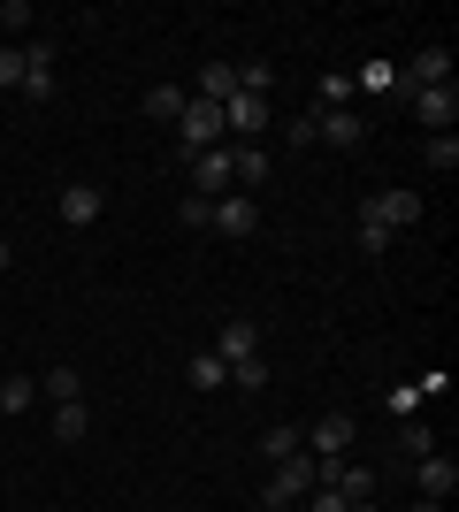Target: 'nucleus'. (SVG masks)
Returning <instances> with one entry per match:
<instances>
[{
	"label": "nucleus",
	"mask_w": 459,
	"mask_h": 512,
	"mask_svg": "<svg viewBox=\"0 0 459 512\" xmlns=\"http://www.w3.org/2000/svg\"><path fill=\"white\" fill-rule=\"evenodd\" d=\"M306 490H322V474H314V459H306V451H291V459H276V474H268V490H261V505H268V512L306 505Z\"/></svg>",
	"instance_id": "f257e3e1"
},
{
	"label": "nucleus",
	"mask_w": 459,
	"mask_h": 512,
	"mask_svg": "<svg viewBox=\"0 0 459 512\" xmlns=\"http://www.w3.org/2000/svg\"><path fill=\"white\" fill-rule=\"evenodd\" d=\"M176 130H184V146H192V153H215L222 138H230V130H222V107H215V100H184Z\"/></svg>",
	"instance_id": "f03ea898"
},
{
	"label": "nucleus",
	"mask_w": 459,
	"mask_h": 512,
	"mask_svg": "<svg viewBox=\"0 0 459 512\" xmlns=\"http://www.w3.org/2000/svg\"><path fill=\"white\" fill-rule=\"evenodd\" d=\"M207 230H222V237H253V230H261V199H253V192H222L215 207H207Z\"/></svg>",
	"instance_id": "7ed1b4c3"
},
{
	"label": "nucleus",
	"mask_w": 459,
	"mask_h": 512,
	"mask_svg": "<svg viewBox=\"0 0 459 512\" xmlns=\"http://www.w3.org/2000/svg\"><path fill=\"white\" fill-rule=\"evenodd\" d=\"M299 436H306V451H314V459H345L360 428H352V413H322V421H314V428H299Z\"/></svg>",
	"instance_id": "20e7f679"
},
{
	"label": "nucleus",
	"mask_w": 459,
	"mask_h": 512,
	"mask_svg": "<svg viewBox=\"0 0 459 512\" xmlns=\"http://www.w3.org/2000/svg\"><path fill=\"white\" fill-rule=\"evenodd\" d=\"M352 92H368V100H414V92H406V77H398V62H383V54L352 69Z\"/></svg>",
	"instance_id": "39448f33"
},
{
	"label": "nucleus",
	"mask_w": 459,
	"mask_h": 512,
	"mask_svg": "<svg viewBox=\"0 0 459 512\" xmlns=\"http://www.w3.org/2000/svg\"><path fill=\"white\" fill-rule=\"evenodd\" d=\"M268 123V92H230V100H222V130H230V138H253V130Z\"/></svg>",
	"instance_id": "423d86ee"
},
{
	"label": "nucleus",
	"mask_w": 459,
	"mask_h": 512,
	"mask_svg": "<svg viewBox=\"0 0 459 512\" xmlns=\"http://www.w3.org/2000/svg\"><path fill=\"white\" fill-rule=\"evenodd\" d=\"M314 138H329V146H360V138H368V115H360V107H314Z\"/></svg>",
	"instance_id": "0eeeda50"
},
{
	"label": "nucleus",
	"mask_w": 459,
	"mask_h": 512,
	"mask_svg": "<svg viewBox=\"0 0 459 512\" xmlns=\"http://www.w3.org/2000/svg\"><path fill=\"white\" fill-rule=\"evenodd\" d=\"M54 69H62V62H54V46H23V100H54V92H62V85H54Z\"/></svg>",
	"instance_id": "6e6552de"
},
{
	"label": "nucleus",
	"mask_w": 459,
	"mask_h": 512,
	"mask_svg": "<svg viewBox=\"0 0 459 512\" xmlns=\"http://www.w3.org/2000/svg\"><path fill=\"white\" fill-rule=\"evenodd\" d=\"M414 115L429 123V138H437V130L459 123V92H452V85H421V92H414Z\"/></svg>",
	"instance_id": "1a4fd4ad"
},
{
	"label": "nucleus",
	"mask_w": 459,
	"mask_h": 512,
	"mask_svg": "<svg viewBox=\"0 0 459 512\" xmlns=\"http://www.w3.org/2000/svg\"><path fill=\"white\" fill-rule=\"evenodd\" d=\"M230 192V153H192V199H222Z\"/></svg>",
	"instance_id": "9d476101"
},
{
	"label": "nucleus",
	"mask_w": 459,
	"mask_h": 512,
	"mask_svg": "<svg viewBox=\"0 0 459 512\" xmlns=\"http://www.w3.org/2000/svg\"><path fill=\"white\" fill-rule=\"evenodd\" d=\"M398 77H406V92H421V85H452V54H444V46H421V54L398 69Z\"/></svg>",
	"instance_id": "9b49d317"
},
{
	"label": "nucleus",
	"mask_w": 459,
	"mask_h": 512,
	"mask_svg": "<svg viewBox=\"0 0 459 512\" xmlns=\"http://www.w3.org/2000/svg\"><path fill=\"white\" fill-rule=\"evenodd\" d=\"M414 482H421V497H437V505H452V490H459V467L429 451V459H414Z\"/></svg>",
	"instance_id": "f8f14e48"
},
{
	"label": "nucleus",
	"mask_w": 459,
	"mask_h": 512,
	"mask_svg": "<svg viewBox=\"0 0 459 512\" xmlns=\"http://www.w3.org/2000/svg\"><path fill=\"white\" fill-rule=\"evenodd\" d=\"M100 214H108V199L92 192V184H69V192H62V222H69V230H92Z\"/></svg>",
	"instance_id": "ddd939ff"
},
{
	"label": "nucleus",
	"mask_w": 459,
	"mask_h": 512,
	"mask_svg": "<svg viewBox=\"0 0 459 512\" xmlns=\"http://www.w3.org/2000/svg\"><path fill=\"white\" fill-rule=\"evenodd\" d=\"M215 352H222V360H261V329H253V321H222Z\"/></svg>",
	"instance_id": "4468645a"
},
{
	"label": "nucleus",
	"mask_w": 459,
	"mask_h": 512,
	"mask_svg": "<svg viewBox=\"0 0 459 512\" xmlns=\"http://www.w3.org/2000/svg\"><path fill=\"white\" fill-rule=\"evenodd\" d=\"M368 207L383 214V222H391V237H398V230H414V222H421V199H414V192H375Z\"/></svg>",
	"instance_id": "2eb2a0df"
},
{
	"label": "nucleus",
	"mask_w": 459,
	"mask_h": 512,
	"mask_svg": "<svg viewBox=\"0 0 459 512\" xmlns=\"http://www.w3.org/2000/svg\"><path fill=\"white\" fill-rule=\"evenodd\" d=\"M230 184L261 192V184H268V153H261V146H238V153H230Z\"/></svg>",
	"instance_id": "dca6fc26"
},
{
	"label": "nucleus",
	"mask_w": 459,
	"mask_h": 512,
	"mask_svg": "<svg viewBox=\"0 0 459 512\" xmlns=\"http://www.w3.org/2000/svg\"><path fill=\"white\" fill-rule=\"evenodd\" d=\"M230 92H238V69H230V62H207V69H199V92H192V100H230Z\"/></svg>",
	"instance_id": "f3484780"
},
{
	"label": "nucleus",
	"mask_w": 459,
	"mask_h": 512,
	"mask_svg": "<svg viewBox=\"0 0 459 512\" xmlns=\"http://www.w3.org/2000/svg\"><path fill=\"white\" fill-rule=\"evenodd\" d=\"M54 436H62V444H85V436H92V413H85V398H77V406H54Z\"/></svg>",
	"instance_id": "a211bd4d"
},
{
	"label": "nucleus",
	"mask_w": 459,
	"mask_h": 512,
	"mask_svg": "<svg viewBox=\"0 0 459 512\" xmlns=\"http://www.w3.org/2000/svg\"><path fill=\"white\" fill-rule=\"evenodd\" d=\"M39 398H54V406H77V398H85V383H77V367H54V375L39 383Z\"/></svg>",
	"instance_id": "6ab92c4d"
},
{
	"label": "nucleus",
	"mask_w": 459,
	"mask_h": 512,
	"mask_svg": "<svg viewBox=\"0 0 459 512\" xmlns=\"http://www.w3.org/2000/svg\"><path fill=\"white\" fill-rule=\"evenodd\" d=\"M291 451H306V436H299V428H268V436H261V459H268V467H276V459H291Z\"/></svg>",
	"instance_id": "aec40b11"
},
{
	"label": "nucleus",
	"mask_w": 459,
	"mask_h": 512,
	"mask_svg": "<svg viewBox=\"0 0 459 512\" xmlns=\"http://www.w3.org/2000/svg\"><path fill=\"white\" fill-rule=\"evenodd\" d=\"M421 161H429L437 176H452V169H459V138H452V130H437V138L421 146Z\"/></svg>",
	"instance_id": "412c9836"
},
{
	"label": "nucleus",
	"mask_w": 459,
	"mask_h": 512,
	"mask_svg": "<svg viewBox=\"0 0 459 512\" xmlns=\"http://www.w3.org/2000/svg\"><path fill=\"white\" fill-rule=\"evenodd\" d=\"M192 383L199 390H222V383H230V360H222V352H192Z\"/></svg>",
	"instance_id": "4be33fe9"
},
{
	"label": "nucleus",
	"mask_w": 459,
	"mask_h": 512,
	"mask_svg": "<svg viewBox=\"0 0 459 512\" xmlns=\"http://www.w3.org/2000/svg\"><path fill=\"white\" fill-rule=\"evenodd\" d=\"M146 115H153V123H176V115H184V92H176V85H153L146 92Z\"/></svg>",
	"instance_id": "5701e85b"
},
{
	"label": "nucleus",
	"mask_w": 459,
	"mask_h": 512,
	"mask_svg": "<svg viewBox=\"0 0 459 512\" xmlns=\"http://www.w3.org/2000/svg\"><path fill=\"white\" fill-rule=\"evenodd\" d=\"M383 245H391V222L375 207H360V253H383Z\"/></svg>",
	"instance_id": "b1692460"
},
{
	"label": "nucleus",
	"mask_w": 459,
	"mask_h": 512,
	"mask_svg": "<svg viewBox=\"0 0 459 512\" xmlns=\"http://www.w3.org/2000/svg\"><path fill=\"white\" fill-rule=\"evenodd\" d=\"M322 107H352V69H322Z\"/></svg>",
	"instance_id": "393cba45"
},
{
	"label": "nucleus",
	"mask_w": 459,
	"mask_h": 512,
	"mask_svg": "<svg viewBox=\"0 0 459 512\" xmlns=\"http://www.w3.org/2000/svg\"><path fill=\"white\" fill-rule=\"evenodd\" d=\"M31 398H39V383H23V375H8V383H0V413H23Z\"/></svg>",
	"instance_id": "a878e982"
},
{
	"label": "nucleus",
	"mask_w": 459,
	"mask_h": 512,
	"mask_svg": "<svg viewBox=\"0 0 459 512\" xmlns=\"http://www.w3.org/2000/svg\"><path fill=\"white\" fill-rule=\"evenodd\" d=\"M398 444L414 451V459H429V451H437V436H429V428H421V421H406V428H398Z\"/></svg>",
	"instance_id": "bb28decb"
},
{
	"label": "nucleus",
	"mask_w": 459,
	"mask_h": 512,
	"mask_svg": "<svg viewBox=\"0 0 459 512\" xmlns=\"http://www.w3.org/2000/svg\"><path fill=\"white\" fill-rule=\"evenodd\" d=\"M0 85L23 92V46H0Z\"/></svg>",
	"instance_id": "cd10ccee"
},
{
	"label": "nucleus",
	"mask_w": 459,
	"mask_h": 512,
	"mask_svg": "<svg viewBox=\"0 0 459 512\" xmlns=\"http://www.w3.org/2000/svg\"><path fill=\"white\" fill-rule=\"evenodd\" d=\"M230 383H238V390H261L268 367H261V360H230Z\"/></svg>",
	"instance_id": "c85d7f7f"
},
{
	"label": "nucleus",
	"mask_w": 459,
	"mask_h": 512,
	"mask_svg": "<svg viewBox=\"0 0 459 512\" xmlns=\"http://www.w3.org/2000/svg\"><path fill=\"white\" fill-rule=\"evenodd\" d=\"M0 23H8V31H23V23H39V8H31V0H0Z\"/></svg>",
	"instance_id": "c756f323"
},
{
	"label": "nucleus",
	"mask_w": 459,
	"mask_h": 512,
	"mask_svg": "<svg viewBox=\"0 0 459 512\" xmlns=\"http://www.w3.org/2000/svg\"><path fill=\"white\" fill-rule=\"evenodd\" d=\"M391 413H398V421H414V413H421V390L398 383V390H391Z\"/></svg>",
	"instance_id": "7c9ffc66"
},
{
	"label": "nucleus",
	"mask_w": 459,
	"mask_h": 512,
	"mask_svg": "<svg viewBox=\"0 0 459 512\" xmlns=\"http://www.w3.org/2000/svg\"><path fill=\"white\" fill-rule=\"evenodd\" d=\"M306 512H345V497L337 490H306Z\"/></svg>",
	"instance_id": "2f4dec72"
},
{
	"label": "nucleus",
	"mask_w": 459,
	"mask_h": 512,
	"mask_svg": "<svg viewBox=\"0 0 459 512\" xmlns=\"http://www.w3.org/2000/svg\"><path fill=\"white\" fill-rule=\"evenodd\" d=\"M8 260H16V245H8V237H0V276H8Z\"/></svg>",
	"instance_id": "473e14b6"
},
{
	"label": "nucleus",
	"mask_w": 459,
	"mask_h": 512,
	"mask_svg": "<svg viewBox=\"0 0 459 512\" xmlns=\"http://www.w3.org/2000/svg\"><path fill=\"white\" fill-rule=\"evenodd\" d=\"M414 512H444V505H437V497H421V505H414Z\"/></svg>",
	"instance_id": "72a5a7b5"
},
{
	"label": "nucleus",
	"mask_w": 459,
	"mask_h": 512,
	"mask_svg": "<svg viewBox=\"0 0 459 512\" xmlns=\"http://www.w3.org/2000/svg\"><path fill=\"white\" fill-rule=\"evenodd\" d=\"M345 512H383V505H375V497H368V505H345Z\"/></svg>",
	"instance_id": "f704fd0d"
}]
</instances>
